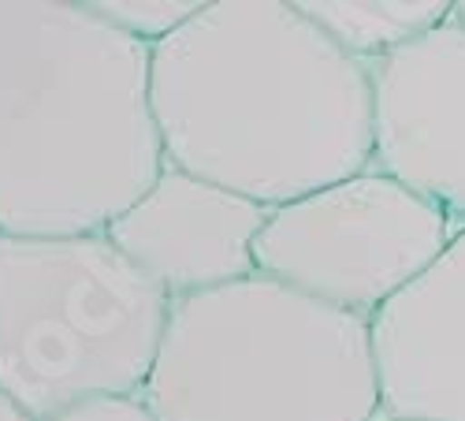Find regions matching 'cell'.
<instances>
[{
  "instance_id": "13",
  "label": "cell",
  "mask_w": 465,
  "mask_h": 421,
  "mask_svg": "<svg viewBox=\"0 0 465 421\" xmlns=\"http://www.w3.org/2000/svg\"><path fill=\"white\" fill-rule=\"evenodd\" d=\"M454 19L465 26V0H458V5H454Z\"/></svg>"
},
{
  "instance_id": "7",
  "label": "cell",
  "mask_w": 465,
  "mask_h": 421,
  "mask_svg": "<svg viewBox=\"0 0 465 421\" xmlns=\"http://www.w3.org/2000/svg\"><path fill=\"white\" fill-rule=\"evenodd\" d=\"M268 213L172 165L108 224V239L172 302L257 276L253 243Z\"/></svg>"
},
{
  "instance_id": "3",
  "label": "cell",
  "mask_w": 465,
  "mask_h": 421,
  "mask_svg": "<svg viewBox=\"0 0 465 421\" xmlns=\"http://www.w3.org/2000/svg\"><path fill=\"white\" fill-rule=\"evenodd\" d=\"M142 399L157 421H376L372 321L261 273L175 298Z\"/></svg>"
},
{
  "instance_id": "8",
  "label": "cell",
  "mask_w": 465,
  "mask_h": 421,
  "mask_svg": "<svg viewBox=\"0 0 465 421\" xmlns=\"http://www.w3.org/2000/svg\"><path fill=\"white\" fill-rule=\"evenodd\" d=\"M380 410L406 421H465V232L372 317Z\"/></svg>"
},
{
  "instance_id": "6",
  "label": "cell",
  "mask_w": 465,
  "mask_h": 421,
  "mask_svg": "<svg viewBox=\"0 0 465 421\" xmlns=\"http://www.w3.org/2000/svg\"><path fill=\"white\" fill-rule=\"evenodd\" d=\"M372 168L465 232V26L440 23L372 64Z\"/></svg>"
},
{
  "instance_id": "5",
  "label": "cell",
  "mask_w": 465,
  "mask_h": 421,
  "mask_svg": "<svg viewBox=\"0 0 465 421\" xmlns=\"http://www.w3.org/2000/svg\"><path fill=\"white\" fill-rule=\"evenodd\" d=\"M454 236L443 209L372 168L272 209L253 261L261 276L372 321L432 269Z\"/></svg>"
},
{
  "instance_id": "10",
  "label": "cell",
  "mask_w": 465,
  "mask_h": 421,
  "mask_svg": "<svg viewBox=\"0 0 465 421\" xmlns=\"http://www.w3.org/2000/svg\"><path fill=\"white\" fill-rule=\"evenodd\" d=\"M86 5L112 23L115 30L131 34L142 45H157L179 26H186L205 5L202 0H86Z\"/></svg>"
},
{
  "instance_id": "11",
  "label": "cell",
  "mask_w": 465,
  "mask_h": 421,
  "mask_svg": "<svg viewBox=\"0 0 465 421\" xmlns=\"http://www.w3.org/2000/svg\"><path fill=\"white\" fill-rule=\"evenodd\" d=\"M49 421H157V417L149 414L142 396H101V399L71 406Z\"/></svg>"
},
{
  "instance_id": "1",
  "label": "cell",
  "mask_w": 465,
  "mask_h": 421,
  "mask_svg": "<svg viewBox=\"0 0 465 421\" xmlns=\"http://www.w3.org/2000/svg\"><path fill=\"white\" fill-rule=\"evenodd\" d=\"M164 165L264 209L372 172V64L283 0H220L149 49Z\"/></svg>"
},
{
  "instance_id": "4",
  "label": "cell",
  "mask_w": 465,
  "mask_h": 421,
  "mask_svg": "<svg viewBox=\"0 0 465 421\" xmlns=\"http://www.w3.org/2000/svg\"><path fill=\"white\" fill-rule=\"evenodd\" d=\"M172 298L108 236L0 239V392L49 421L142 396Z\"/></svg>"
},
{
  "instance_id": "12",
  "label": "cell",
  "mask_w": 465,
  "mask_h": 421,
  "mask_svg": "<svg viewBox=\"0 0 465 421\" xmlns=\"http://www.w3.org/2000/svg\"><path fill=\"white\" fill-rule=\"evenodd\" d=\"M0 421H37V417H30L12 396H5V392H0Z\"/></svg>"
},
{
  "instance_id": "14",
  "label": "cell",
  "mask_w": 465,
  "mask_h": 421,
  "mask_svg": "<svg viewBox=\"0 0 465 421\" xmlns=\"http://www.w3.org/2000/svg\"><path fill=\"white\" fill-rule=\"evenodd\" d=\"M376 421H406V417H387V414L380 410V417H376Z\"/></svg>"
},
{
  "instance_id": "9",
  "label": "cell",
  "mask_w": 465,
  "mask_h": 421,
  "mask_svg": "<svg viewBox=\"0 0 465 421\" xmlns=\"http://www.w3.org/2000/svg\"><path fill=\"white\" fill-rule=\"evenodd\" d=\"M305 19H313L339 49L376 64L450 19L447 0H294Z\"/></svg>"
},
{
  "instance_id": "2",
  "label": "cell",
  "mask_w": 465,
  "mask_h": 421,
  "mask_svg": "<svg viewBox=\"0 0 465 421\" xmlns=\"http://www.w3.org/2000/svg\"><path fill=\"white\" fill-rule=\"evenodd\" d=\"M164 168L149 45L90 5H0V239L104 236Z\"/></svg>"
}]
</instances>
